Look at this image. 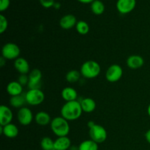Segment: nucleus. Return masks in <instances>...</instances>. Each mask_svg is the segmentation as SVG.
<instances>
[{
  "label": "nucleus",
  "instance_id": "10",
  "mask_svg": "<svg viewBox=\"0 0 150 150\" xmlns=\"http://www.w3.org/2000/svg\"><path fill=\"white\" fill-rule=\"evenodd\" d=\"M136 6V0H117L116 7L120 13L122 15L131 13Z\"/></svg>",
  "mask_w": 150,
  "mask_h": 150
},
{
  "label": "nucleus",
  "instance_id": "27",
  "mask_svg": "<svg viewBox=\"0 0 150 150\" xmlns=\"http://www.w3.org/2000/svg\"><path fill=\"white\" fill-rule=\"evenodd\" d=\"M8 27V21L3 14L0 15V33L3 34L7 31Z\"/></svg>",
  "mask_w": 150,
  "mask_h": 150
},
{
  "label": "nucleus",
  "instance_id": "7",
  "mask_svg": "<svg viewBox=\"0 0 150 150\" xmlns=\"http://www.w3.org/2000/svg\"><path fill=\"white\" fill-rule=\"evenodd\" d=\"M123 76V70L120 65L113 64L108 67L105 72V79L108 82L115 83L119 81Z\"/></svg>",
  "mask_w": 150,
  "mask_h": 150
},
{
  "label": "nucleus",
  "instance_id": "13",
  "mask_svg": "<svg viewBox=\"0 0 150 150\" xmlns=\"http://www.w3.org/2000/svg\"><path fill=\"white\" fill-rule=\"evenodd\" d=\"M14 67L20 75H27L30 73V66L26 59L18 57L14 61Z\"/></svg>",
  "mask_w": 150,
  "mask_h": 150
},
{
  "label": "nucleus",
  "instance_id": "24",
  "mask_svg": "<svg viewBox=\"0 0 150 150\" xmlns=\"http://www.w3.org/2000/svg\"><path fill=\"white\" fill-rule=\"evenodd\" d=\"M81 76V74L80 71H78L76 70H71L67 72L65 76V79L68 83H74L79 81Z\"/></svg>",
  "mask_w": 150,
  "mask_h": 150
},
{
  "label": "nucleus",
  "instance_id": "34",
  "mask_svg": "<svg viewBox=\"0 0 150 150\" xmlns=\"http://www.w3.org/2000/svg\"><path fill=\"white\" fill-rule=\"evenodd\" d=\"M54 7L56 9H59L60 8V4L58 2H55V4H54Z\"/></svg>",
  "mask_w": 150,
  "mask_h": 150
},
{
  "label": "nucleus",
  "instance_id": "25",
  "mask_svg": "<svg viewBox=\"0 0 150 150\" xmlns=\"http://www.w3.org/2000/svg\"><path fill=\"white\" fill-rule=\"evenodd\" d=\"M76 29L79 34L81 35H85L89 32V26L87 22L84 21H79L76 23Z\"/></svg>",
  "mask_w": 150,
  "mask_h": 150
},
{
  "label": "nucleus",
  "instance_id": "8",
  "mask_svg": "<svg viewBox=\"0 0 150 150\" xmlns=\"http://www.w3.org/2000/svg\"><path fill=\"white\" fill-rule=\"evenodd\" d=\"M34 119L33 114L30 108L23 107L18 109L17 112V120L18 122L23 126H27L32 122Z\"/></svg>",
  "mask_w": 150,
  "mask_h": 150
},
{
  "label": "nucleus",
  "instance_id": "1",
  "mask_svg": "<svg viewBox=\"0 0 150 150\" xmlns=\"http://www.w3.org/2000/svg\"><path fill=\"white\" fill-rule=\"evenodd\" d=\"M61 116L67 121H75L81 117L83 110L79 101L66 102L61 108Z\"/></svg>",
  "mask_w": 150,
  "mask_h": 150
},
{
  "label": "nucleus",
  "instance_id": "22",
  "mask_svg": "<svg viewBox=\"0 0 150 150\" xmlns=\"http://www.w3.org/2000/svg\"><path fill=\"white\" fill-rule=\"evenodd\" d=\"M91 10L96 16H100L105 11V4L100 0H95L91 4Z\"/></svg>",
  "mask_w": 150,
  "mask_h": 150
},
{
  "label": "nucleus",
  "instance_id": "36",
  "mask_svg": "<svg viewBox=\"0 0 150 150\" xmlns=\"http://www.w3.org/2000/svg\"><path fill=\"white\" fill-rule=\"evenodd\" d=\"M53 150H55V149H53Z\"/></svg>",
  "mask_w": 150,
  "mask_h": 150
},
{
  "label": "nucleus",
  "instance_id": "16",
  "mask_svg": "<svg viewBox=\"0 0 150 150\" xmlns=\"http://www.w3.org/2000/svg\"><path fill=\"white\" fill-rule=\"evenodd\" d=\"M71 147V141L68 136L57 137L54 141V149L55 150H68Z\"/></svg>",
  "mask_w": 150,
  "mask_h": 150
},
{
  "label": "nucleus",
  "instance_id": "9",
  "mask_svg": "<svg viewBox=\"0 0 150 150\" xmlns=\"http://www.w3.org/2000/svg\"><path fill=\"white\" fill-rule=\"evenodd\" d=\"M41 80H42V73L39 69H33L29 73V89H40Z\"/></svg>",
  "mask_w": 150,
  "mask_h": 150
},
{
  "label": "nucleus",
  "instance_id": "20",
  "mask_svg": "<svg viewBox=\"0 0 150 150\" xmlns=\"http://www.w3.org/2000/svg\"><path fill=\"white\" fill-rule=\"evenodd\" d=\"M35 120L37 124L40 126H46L48 125H50L51 122V120H52L49 114L43 111L37 113L35 117Z\"/></svg>",
  "mask_w": 150,
  "mask_h": 150
},
{
  "label": "nucleus",
  "instance_id": "4",
  "mask_svg": "<svg viewBox=\"0 0 150 150\" xmlns=\"http://www.w3.org/2000/svg\"><path fill=\"white\" fill-rule=\"evenodd\" d=\"M89 137L91 140L94 141L97 144H102L107 139V131L104 127L98 124H94L89 127Z\"/></svg>",
  "mask_w": 150,
  "mask_h": 150
},
{
  "label": "nucleus",
  "instance_id": "3",
  "mask_svg": "<svg viewBox=\"0 0 150 150\" xmlns=\"http://www.w3.org/2000/svg\"><path fill=\"white\" fill-rule=\"evenodd\" d=\"M80 72L83 78L87 79H95L101 72L100 65L94 60H88L82 64Z\"/></svg>",
  "mask_w": 150,
  "mask_h": 150
},
{
  "label": "nucleus",
  "instance_id": "14",
  "mask_svg": "<svg viewBox=\"0 0 150 150\" xmlns=\"http://www.w3.org/2000/svg\"><path fill=\"white\" fill-rule=\"evenodd\" d=\"M1 133L8 139H14L18 135L19 130L17 126L13 123H10L0 127Z\"/></svg>",
  "mask_w": 150,
  "mask_h": 150
},
{
  "label": "nucleus",
  "instance_id": "18",
  "mask_svg": "<svg viewBox=\"0 0 150 150\" xmlns=\"http://www.w3.org/2000/svg\"><path fill=\"white\" fill-rule=\"evenodd\" d=\"M62 98L66 102H70V101L77 100L78 98V92L73 88L67 86L64 88L62 91Z\"/></svg>",
  "mask_w": 150,
  "mask_h": 150
},
{
  "label": "nucleus",
  "instance_id": "21",
  "mask_svg": "<svg viewBox=\"0 0 150 150\" xmlns=\"http://www.w3.org/2000/svg\"><path fill=\"white\" fill-rule=\"evenodd\" d=\"M26 103H27L26 96H25V95H23V94L20 95H17V96L11 97L10 99V105L15 108L20 109V108L24 107V105Z\"/></svg>",
  "mask_w": 150,
  "mask_h": 150
},
{
  "label": "nucleus",
  "instance_id": "11",
  "mask_svg": "<svg viewBox=\"0 0 150 150\" xmlns=\"http://www.w3.org/2000/svg\"><path fill=\"white\" fill-rule=\"evenodd\" d=\"M13 119V114L10 108L5 105H1L0 106V125L4 126L12 123Z\"/></svg>",
  "mask_w": 150,
  "mask_h": 150
},
{
  "label": "nucleus",
  "instance_id": "28",
  "mask_svg": "<svg viewBox=\"0 0 150 150\" xmlns=\"http://www.w3.org/2000/svg\"><path fill=\"white\" fill-rule=\"evenodd\" d=\"M40 4L45 8H51V7H54V4H55V1L54 0H38Z\"/></svg>",
  "mask_w": 150,
  "mask_h": 150
},
{
  "label": "nucleus",
  "instance_id": "31",
  "mask_svg": "<svg viewBox=\"0 0 150 150\" xmlns=\"http://www.w3.org/2000/svg\"><path fill=\"white\" fill-rule=\"evenodd\" d=\"M145 139H146V142L150 144V129L148 130L146 132V133H145Z\"/></svg>",
  "mask_w": 150,
  "mask_h": 150
},
{
  "label": "nucleus",
  "instance_id": "32",
  "mask_svg": "<svg viewBox=\"0 0 150 150\" xmlns=\"http://www.w3.org/2000/svg\"><path fill=\"white\" fill-rule=\"evenodd\" d=\"M77 1L82 4H92L95 0H77Z\"/></svg>",
  "mask_w": 150,
  "mask_h": 150
},
{
  "label": "nucleus",
  "instance_id": "2",
  "mask_svg": "<svg viewBox=\"0 0 150 150\" xmlns=\"http://www.w3.org/2000/svg\"><path fill=\"white\" fill-rule=\"evenodd\" d=\"M51 130L57 137L67 136L70 133V127L68 121L62 116L56 117L51 120L50 124Z\"/></svg>",
  "mask_w": 150,
  "mask_h": 150
},
{
  "label": "nucleus",
  "instance_id": "19",
  "mask_svg": "<svg viewBox=\"0 0 150 150\" xmlns=\"http://www.w3.org/2000/svg\"><path fill=\"white\" fill-rule=\"evenodd\" d=\"M81 108L83 112L85 113H92L96 108V103L94 99L91 98H85L80 101Z\"/></svg>",
  "mask_w": 150,
  "mask_h": 150
},
{
  "label": "nucleus",
  "instance_id": "12",
  "mask_svg": "<svg viewBox=\"0 0 150 150\" xmlns=\"http://www.w3.org/2000/svg\"><path fill=\"white\" fill-rule=\"evenodd\" d=\"M76 17L73 14H67L61 18L59 21V26L64 30H69L73 27H76L77 23Z\"/></svg>",
  "mask_w": 150,
  "mask_h": 150
},
{
  "label": "nucleus",
  "instance_id": "33",
  "mask_svg": "<svg viewBox=\"0 0 150 150\" xmlns=\"http://www.w3.org/2000/svg\"><path fill=\"white\" fill-rule=\"evenodd\" d=\"M6 60L7 59H5L3 57H1V58H0V66H1V67H4V64H6Z\"/></svg>",
  "mask_w": 150,
  "mask_h": 150
},
{
  "label": "nucleus",
  "instance_id": "5",
  "mask_svg": "<svg viewBox=\"0 0 150 150\" xmlns=\"http://www.w3.org/2000/svg\"><path fill=\"white\" fill-rule=\"evenodd\" d=\"M21 49L17 44L14 42H7L1 48V57L7 60H16L20 57Z\"/></svg>",
  "mask_w": 150,
  "mask_h": 150
},
{
  "label": "nucleus",
  "instance_id": "6",
  "mask_svg": "<svg viewBox=\"0 0 150 150\" xmlns=\"http://www.w3.org/2000/svg\"><path fill=\"white\" fill-rule=\"evenodd\" d=\"M25 96L27 104L32 106L40 105L45 100V95L40 89H29Z\"/></svg>",
  "mask_w": 150,
  "mask_h": 150
},
{
  "label": "nucleus",
  "instance_id": "23",
  "mask_svg": "<svg viewBox=\"0 0 150 150\" xmlns=\"http://www.w3.org/2000/svg\"><path fill=\"white\" fill-rule=\"evenodd\" d=\"M78 148H79V150H98L99 146H98V144L89 139V140H85L82 142Z\"/></svg>",
  "mask_w": 150,
  "mask_h": 150
},
{
  "label": "nucleus",
  "instance_id": "30",
  "mask_svg": "<svg viewBox=\"0 0 150 150\" xmlns=\"http://www.w3.org/2000/svg\"><path fill=\"white\" fill-rule=\"evenodd\" d=\"M10 4V0H0V11H5L8 9Z\"/></svg>",
  "mask_w": 150,
  "mask_h": 150
},
{
  "label": "nucleus",
  "instance_id": "29",
  "mask_svg": "<svg viewBox=\"0 0 150 150\" xmlns=\"http://www.w3.org/2000/svg\"><path fill=\"white\" fill-rule=\"evenodd\" d=\"M18 81L23 86L28 85V83H29V75H20L19 77L18 78Z\"/></svg>",
  "mask_w": 150,
  "mask_h": 150
},
{
  "label": "nucleus",
  "instance_id": "15",
  "mask_svg": "<svg viewBox=\"0 0 150 150\" xmlns=\"http://www.w3.org/2000/svg\"><path fill=\"white\" fill-rule=\"evenodd\" d=\"M126 64L129 68L132 70H137L141 68L144 64V60L142 56L131 55L127 57Z\"/></svg>",
  "mask_w": 150,
  "mask_h": 150
},
{
  "label": "nucleus",
  "instance_id": "26",
  "mask_svg": "<svg viewBox=\"0 0 150 150\" xmlns=\"http://www.w3.org/2000/svg\"><path fill=\"white\" fill-rule=\"evenodd\" d=\"M40 146L42 150L54 149V141L50 137H43L40 141Z\"/></svg>",
  "mask_w": 150,
  "mask_h": 150
},
{
  "label": "nucleus",
  "instance_id": "35",
  "mask_svg": "<svg viewBox=\"0 0 150 150\" xmlns=\"http://www.w3.org/2000/svg\"><path fill=\"white\" fill-rule=\"evenodd\" d=\"M147 114H148V115H149V117H150V104L147 108Z\"/></svg>",
  "mask_w": 150,
  "mask_h": 150
},
{
  "label": "nucleus",
  "instance_id": "17",
  "mask_svg": "<svg viewBox=\"0 0 150 150\" xmlns=\"http://www.w3.org/2000/svg\"><path fill=\"white\" fill-rule=\"evenodd\" d=\"M7 92L11 97L22 95L23 86L18 81H10L7 86Z\"/></svg>",
  "mask_w": 150,
  "mask_h": 150
}]
</instances>
